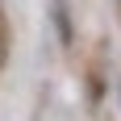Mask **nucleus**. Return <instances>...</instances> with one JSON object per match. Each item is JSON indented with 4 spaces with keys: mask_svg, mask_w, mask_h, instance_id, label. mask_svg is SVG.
<instances>
[{
    "mask_svg": "<svg viewBox=\"0 0 121 121\" xmlns=\"http://www.w3.org/2000/svg\"><path fill=\"white\" fill-rule=\"evenodd\" d=\"M117 96H121V84H117Z\"/></svg>",
    "mask_w": 121,
    "mask_h": 121,
    "instance_id": "1",
    "label": "nucleus"
}]
</instances>
